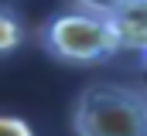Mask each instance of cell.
Returning <instances> with one entry per match:
<instances>
[{
  "instance_id": "obj_2",
  "label": "cell",
  "mask_w": 147,
  "mask_h": 136,
  "mask_svg": "<svg viewBox=\"0 0 147 136\" xmlns=\"http://www.w3.org/2000/svg\"><path fill=\"white\" fill-rule=\"evenodd\" d=\"M75 136H147V95L127 85H89L72 109Z\"/></svg>"
},
{
  "instance_id": "obj_6",
  "label": "cell",
  "mask_w": 147,
  "mask_h": 136,
  "mask_svg": "<svg viewBox=\"0 0 147 136\" xmlns=\"http://www.w3.org/2000/svg\"><path fill=\"white\" fill-rule=\"evenodd\" d=\"M140 68H144V71H147V55H144V58H140Z\"/></svg>"
},
{
  "instance_id": "obj_5",
  "label": "cell",
  "mask_w": 147,
  "mask_h": 136,
  "mask_svg": "<svg viewBox=\"0 0 147 136\" xmlns=\"http://www.w3.org/2000/svg\"><path fill=\"white\" fill-rule=\"evenodd\" d=\"M0 136H34V129L21 116H0Z\"/></svg>"
},
{
  "instance_id": "obj_3",
  "label": "cell",
  "mask_w": 147,
  "mask_h": 136,
  "mask_svg": "<svg viewBox=\"0 0 147 136\" xmlns=\"http://www.w3.org/2000/svg\"><path fill=\"white\" fill-rule=\"evenodd\" d=\"M103 17L110 21L120 51L147 55V0H116V3H99Z\"/></svg>"
},
{
  "instance_id": "obj_7",
  "label": "cell",
  "mask_w": 147,
  "mask_h": 136,
  "mask_svg": "<svg viewBox=\"0 0 147 136\" xmlns=\"http://www.w3.org/2000/svg\"><path fill=\"white\" fill-rule=\"evenodd\" d=\"M144 75H147V71H144ZM140 92H144V95H147V82H144V85H140Z\"/></svg>"
},
{
  "instance_id": "obj_4",
  "label": "cell",
  "mask_w": 147,
  "mask_h": 136,
  "mask_svg": "<svg viewBox=\"0 0 147 136\" xmlns=\"http://www.w3.org/2000/svg\"><path fill=\"white\" fill-rule=\"evenodd\" d=\"M21 41H24V24H21V17H17L10 7L0 3V55L17 51Z\"/></svg>"
},
{
  "instance_id": "obj_1",
  "label": "cell",
  "mask_w": 147,
  "mask_h": 136,
  "mask_svg": "<svg viewBox=\"0 0 147 136\" xmlns=\"http://www.w3.org/2000/svg\"><path fill=\"white\" fill-rule=\"evenodd\" d=\"M38 44L65 65H106L120 55L116 34L99 3H75L38 27Z\"/></svg>"
}]
</instances>
